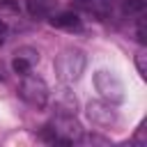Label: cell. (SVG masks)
<instances>
[{
  "mask_svg": "<svg viewBox=\"0 0 147 147\" xmlns=\"http://www.w3.org/2000/svg\"><path fill=\"white\" fill-rule=\"evenodd\" d=\"M85 67H87V57H85V53L78 51V48H64V51L53 60L55 76H57L60 83H64V85L76 83V80L83 76Z\"/></svg>",
  "mask_w": 147,
  "mask_h": 147,
  "instance_id": "6da1fadb",
  "label": "cell"
},
{
  "mask_svg": "<svg viewBox=\"0 0 147 147\" xmlns=\"http://www.w3.org/2000/svg\"><path fill=\"white\" fill-rule=\"evenodd\" d=\"M18 96L28 106H32V108H46L51 92H48V85H46V80L41 76L25 74L23 80H21V85H18Z\"/></svg>",
  "mask_w": 147,
  "mask_h": 147,
  "instance_id": "7a4b0ae2",
  "label": "cell"
},
{
  "mask_svg": "<svg viewBox=\"0 0 147 147\" xmlns=\"http://www.w3.org/2000/svg\"><path fill=\"white\" fill-rule=\"evenodd\" d=\"M94 87L101 94V99H106L110 103H122L124 101V83L110 69H99L94 74Z\"/></svg>",
  "mask_w": 147,
  "mask_h": 147,
  "instance_id": "3957f363",
  "label": "cell"
},
{
  "mask_svg": "<svg viewBox=\"0 0 147 147\" xmlns=\"http://www.w3.org/2000/svg\"><path fill=\"white\" fill-rule=\"evenodd\" d=\"M85 115L96 126H115L117 119H119V115L115 110V103H110L106 99H101V101H87Z\"/></svg>",
  "mask_w": 147,
  "mask_h": 147,
  "instance_id": "277c9868",
  "label": "cell"
},
{
  "mask_svg": "<svg viewBox=\"0 0 147 147\" xmlns=\"http://www.w3.org/2000/svg\"><path fill=\"white\" fill-rule=\"evenodd\" d=\"M51 25L53 28H60V30H80L83 28V21H80V16L76 14V11H60V14H51Z\"/></svg>",
  "mask_w": 147,
  "mask_h": 147,
  "instance_id": "5b68a950",
  "label": "cell"
},
{
  "mask_svg": "<svg viewBox=\"0 0 147 147\" xmlns=\"http://www.w3.org/2000/svg\"><path fill=\"white\" fill-rule=\"evenodd\" d=\"M53 7H55V0H25V9L32 18L41 21V18H48L53 14Z\"/></svg>",
  "mask_w": 147,
  "mask_h": 147,
  "instance_id": "8992f818",
  "label": "cell"
},
{
  "mask_svg": "<svg viewBox=\"0 0 147 147\" xmlns=\"http://www.w3.org/2000/svg\"><path fill=\"white\" fill-rule=\"evenodd\" d=\"M55 110H64V113H74V115H76L78 101H76L74 92H69L67 87L60 90V94H57V99H55Z\"/></svg>",
  "mask_w": 147,
  "mask_h": 147,
  "instance_id": "52a82bcc",
  "label": "cell"
},
{
  "mask_svg": "<svg viewBox=\"0 0 147 147\" xmlns=\"http://www.w3.org/2000/svg\"><path fill=\"white\" fill-rule=\"evenodd\" d=\"M119 7H122L124 16H140V14H145L147 0H122Z\"/></svg>",
  "mask_w": 147,
  "mask_h": 147,
  "instance_id": "ba28073f",
  "label": "cell"
},
{
  "mask_svg": "<svg viewBox=\"0 0 147 147\" xmlns=\"http://www.w3.org/2000/svg\"><path fill=\"white\" fill-rule=\"evenodd\" d=\"M11 71H14V74H18V76H25V74H30V71H32V62H30L28 57H23V55H16V53H14Z\"/></svg>",
  "mask_w": 147,
  "mask_h": 147,
  "instance_id": "9c48e42d",
  "label": "cell"
},
{
  "mask_svg": "<svg viewBox=\"0 0 147 147\" xmlns=\"http://www.w3.org/2000/svg\"><path fill=\"white\" fill-rule=\"evenodd\" d=\"M136 67H138V74L142 78H147V55L145 53H138L136 55Z\"/></svg>",
  "mask_w": 147,
  "mask_h": 147,
  "instance_id": "30bf717a",
  "label": "cell"
},
{
  "mask_svg": "<svg viewBox=\"0 0 147 147\" xmlns=\"http://www.w3.org/2000/svg\"><path fill=\"white\" fill-rule=\"evenodd\" d=\"M16 55L28 57L32 64H34V62H39V53H37V51H32V48H18V51H16Z\"/></svg>",
  "mask_w": 147,
  "mask_h": 147,
  "instance_id": "8fae6325",
  "label": "cell"
},
{
  "mask_svg": "<svg viewBox=\"0 0 147 147\" xmlns=\"http://www.w3.org/2000/svg\"><path fill=\"white\" fill-rule=\"evenodd\" d=\"M0 11H14V14H18V2L16 0H0Z\"/></svg>",
  "mask_w": 147,
  "mask_h": 147,
  "instance_id": "7c38bea8",
  "label": "cell"
},
{
  "mask_svg": "<svg viewBox=\"0 0 147 147\" xmlns=\"http://www.w3.org/2000/svg\"><path fill=\"white\" fill-rule=\"evenodd\" d=\"M5 32H7V23L0 18V34H5Z\"/></svg>",
  "mask_w": 147,
  "mask_h": 147,
  "instance_id": "4fadbf2b",
  "label": "cell"
},
{
  "mask_svg": "<svg viewBox=\"0 0 147 147\" xmlns=\"http://www.w3.org/2000/svg\"><path fill=\"white\" fill-rule=\"evenodd\" d=\"M2 44H5V39H2V34H0V46H2Z\"/></svg>",
  "mask_w": 147,
  "mask_h": 147,
  "instance_id": "5bb4252c",
  "label": "cell"
},
{
  "mask_svg": "<svg viewBox=\"0 0 147 147\" xmlns=\"http://www.w3.org/2000/svg\"><path fill=\"white\" fill-rule=\"evenodd\" d=\"M0 78H2V76H0Z\"/></svg>",
  "mask_w": 147,
  "mask_h": 147,
  "instance_id": "9a60e30c",
  "label": "cell"
}]
</instances>
